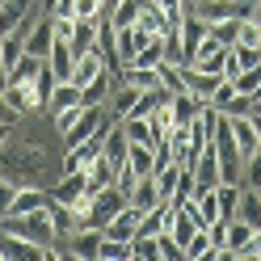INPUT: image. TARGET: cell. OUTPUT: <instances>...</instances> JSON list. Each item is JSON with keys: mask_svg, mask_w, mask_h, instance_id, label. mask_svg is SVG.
Listing matches in <instances>:
<instances>
[{"mask_svg": "<svg viewBox=\"0 0 261 261\" xmlns=\"http://www.w3.org/2000/svg\"><path fill=\"white\" fill-rule=\"evenodd\" d=\"M0 232H13V236L30 240V244H38V249H46V244L59 240V232L51 227V215H46V211H30V215H5V219H0Z\"/></svg>", "mask_w": 261, "mask_h": 261, "instance_id": "obj_1", "label": "cell"}, {"mask_svg": "<svg viewBox=\"0 0 261 261\" xmlns=\"http://www.w3.org/2000/svg\"><path fill=\"white\" fill-rule=\"evenodd\" d=\"M101 227H72L63 240V249H68V261H97V249H101Z\"/></svg>", "mask_w": 261, "mask_h": 261, "instance_id": "obj_2", "label": "cell"}, {"mask_svg": "<svg viewBox=\"0 0 261 261\" xmlns=\"http://www.w3.org/2000/svg\"><path fill=\"white\" fill-rule=\"evenodd\" d=\"M190 173H194V181H198V190L219 186V156H215V143H202V148H198Z\"/></svg>", "mask_w": 261, "mask_h": 261, "instance_id": "obj_3", "label": "cell"}, {"mask_svg": "<svg viewBox=\"0 0 261 261\" xmlns=\"http://www.w3.org/2000/svg\"><path fill=\"white\" fill-rule=\"evenodd\" d=\"M51 42H55V21L42 13V17L25 30V51L38 55V59H46V55H51Z\"/></svg>", "mask_w": 261, "mask_h": 261, "instance_id": "obj_4", "label": "cell"}, {"mask_svg": "<svg viewBox=\"0 0 261 261\" xmlns=\"http://www.w3.org/2000/svg\"><path fill=\"white\" fill-rule=\"evenodd\" d=\"M46 206H51V190H38V186H17L9 215H30V211H46ZM0 219H5V215H0Z\"/></svg>", "mask_w": 261, "mask_h": 261, "instance_id": "obj_5", "label": "cell"}, {"mask_svg": "<svg viewBox=\"0 0 261 261\" xmlns=\"http://www.w3.org/2000/svg\"><path fill=\"white\" fill-rule=\"evenodd\" d=\"M0 261H42V249L13 232H0Z\"/></svg>", "mask_w": 261, "mask_h": 261, "instance_id": "obj_6", "label": "cell"}, {"mask_svg": "<svg viewBox=\"0 0 261 261\" xmlns=\"http://www.w3.org/2000/svg\"><path fill=\"white\" fill-rule=\"evenodd\" d=\"M106 68H110V63H106V55H101V51L93 46V51L76 55V63H72V85H80V89H85L89 80H93L97 72H106Z\"/></svg>", "mask_w": 261, "mask_h": 261, "instance_id": "obj_7", "label": "cell"}, {"mask_svg": "<svg viewBox=\"0 0 261 261\" xmlns=\"http://www.w3.org/2000/svg\"><path fill=\"white\" fill-rule=\"evenodd\" d=\"M139 215H143V211L126 202L118 215H114V219L101 227V232H106V236H114V240H135V223H139Z\"/></svg>", "mask_w": 261, "mask_h": 261, "instance_id": "obj_8", "label": "cell"}, {"mask_svg": "<svg viewBox=\"0 0 261 261\" xmlns=\"http://www.w3.org/2000/svg\"><path fill=\"white\" fill-rule=\"evenodd\" d=\"M190 206H194V219H198V227H211V223L219 219V198H215V186H211V190H194Z\"/></svg>", "mask_w": 261, "mask_h": 261, "instance_id": "obj_9", "label": "cell"}, {"mask_svg": "<svg viewBox=\"0 0 261 261\" xmlns=\"http://www.w3.org/2000/svg\"><path fill=\"white\" fill-rule=\"evenodd\" d=\"M227 122H232V139H236V148H240V160H244V156H253V152L261 148V135L253 130L249 114H240V118H227Z\"/></svg>", "mask_w": 261, "mask_h": 261, "instance_id": "obj_10", "label": "cell"}, {"mask_svg": "<svg viewBox=\"0 0 261 261\" xmlns=\"http://www.w3.org/2000/svg\"><path fill=\"white\" fill-rule=\"evenodd\" d=\"M72 63H76V51H72V42L55 38V42H51V55H46V68H51L59 80H72Z\"/></svg>", "mask_w": 261, "mask_h": 261, "instance_id": "obj_11", "label": "cell"}, {"mask_svg": "<svg viewBox=\"0 0 261 261\" xmlns=\"http://www.w3.org/2000/svg\"><path fill=\"white\" fill-rule=\"evenodd\" d=\"M186 261H219V249H215V240H211L206 227H198L186 240Z\"/></svg>", "mask_w": 261, "mask_h": 261, "instance_id": "obj_12", "label": "cell"}, {"mask_svg": "<svg viewBox=\"0 0 261 261\" xmlns=\"http://www.w3.org/2000/svg\"><path fill=\"white\" fill-rule=\"evenodd\" d=\"M122 165L135 173V177H152V169H156V156H152V143H130L126 148V160Z\"/></svg>", "mask_w": 261, "mask_h": 261, "instance_id": "obj_13", "label": "cell"}, {"mask_svg": "<svg viewBox=\"0 0 261 261\" xmlns=\"http://www.w3.org/2000/svg\"><path fill=\"white\" fill-rule=\"evenodd\" d=\"M122 85H130V89H156L160 85V68H143V63H126L122 68Z\"/></svg>", "mask_w": 261, "mask_h": 261, "instance_id": "obj_14", "label": "cell"}, {"mask_svg": "<svg viewBox=\"0 0 261 261\" xmlns=\"http://www.w3.org/2000/svg\"><path fill=\"white\" fill-rule=\"evenodd\" d=\"M68 106H85L80 101V85H72V80H59V85L51 89V101H46V114H59Z\"/></svg>", "mask_w": 261, "mask_h": 261, "instance_id": "obj_15", "label": "cell"}, {"mask_svg": "<svg viewBox=\"0 0 261 261\" xmlns=\"http://www.w3.org/2000/svg\"><path fill=\"white\" fill-rule=\"evenodd\" d=\"M236 219H244L249 227H257L261 232V190H240V206H236Z\"/></svg>", "mask_w": 261, "mask_h": 261, "instance_id": "obj_16", "label": "cell"}, {"mask_svg": "<svg viewBox=\"0 0 261 261\" xmlns=\"http://www.w3.org/2000/svg\"><path fill=\"white\" fill-rule=\"evenodd\" d=\"M85 177H89V194H97V190L114 186V165H110L106 156H93L89 165H85Z\"/></svg>", "mask_w": 261, "mask_h": 261, "instance_id": "obj_17", "label": "cell"}, {"mask_svg": "<svg viewBox=\"0 0 261 261\" xmlns=\"http://www.w3.org/2000/svg\"><path fill=\"white\" fill-rule=\"evenodd\" d=\"M240 181H219L215 186V198H219V219H236V206H240Z\"/></svg>", "mask_w": 261, "mask_h": 261, "instance_id": "obj_18", "label": "cell"}, {"mask_svg": "<svg viewBox=\"0 0 261 261\" xmlns=\"http://www.w3.org/2000/svg\"><path fill=\"white\" fill-rule=\"evenodd\" d=\"M126 148H130V139L122 135V126H118V122H114V126H110V135H106V148H101V156L110 160V165H114V169H118V165H122V160H126Z\"/></svg>", "mask_w": 261, "mask_h": 261, "instance_id": "obj_19", "label": "cell"}, {"mask_svg": "<svg viewBox=\"0 0 261 261\" xmlns=\"http://www.w3.org/2000/svg\"><path fill=\"white\" fill-rule=\"evenodd\" d=\"M130 206H139V211H152L156 202H160V190H156V177H139L135 181V190H130V198H126Z\"/></svg>", "mask_w": 261, "mask_h": 261, "instance_id": "obj_20", "label": "cell"}, {"mask_svg": "<svg viewBox=\"0 0 261 261\" xmlns=\"http://www.w3.org/2000/svg\"><path fill=\"white\" fill-rule=\"evenodd\" d=\"M97 261H135V249H130V240H114V236H101V249H97Z\"/></svg>", "mask_w": 261, "mask_h": 261, "instance_id": "obj_21", "label": "cell"}, {"mask_svg": "<svg viewBox=\"0 0 261 261\" xmlns=\"http://www.w3.org/2000/svg\"><path fill=\"white\" fill-rule=\"evenodd\" d=\"M42 63H46V59H38V55H30V51H25V55L9 68V80H13V85H25V80H34V76L42 72Z\"/></svg>", "mask_w": 261, "mask_h": 261, "instance_id": "obj_22", "label": "cell"}, {"mask_svg": "<svg viewBox=\"0 0 261 261\" xmlns=\"http://www.w3.org/2000/svg\"><path fill=\"white\" fill-rule=\"evenodd\" d=\"M152 177H156L160 198H173V194H177V181H181V165H177V160H173V165H160Z\"/></svg>", "mask_w": 261, "mask_h": 261, "instance_id": "obj_23", "label": "cell"}, {"mask_svg": "<svg viewBox=\"0 0 261 261\" xmlns=\"http://www.w3.org/2000/svg\"><path fill=\"white\" fill-rule=\"evenodd\" d=\"M139 9H143V0H118L106 17L118 25V30H126V25H135V17H139Z\"/></svg>", "mask_w": 261, "mask_h": 261, "instance_id": "obj_24", "label": "cell"}, {"mask_svg": "<svg viewBox=\"0 0 261 261\" xmlns=\"http://www.w3.org/2000/svg\"><path fill=\"white\" fill-rule=\"evenodd\" d=\"M118 126H122V135H126L130 143H152V126H148V118L126 114V118H118Z\"/></svg>", "mask_w": 261, "mask_h": 261, "instance_id": "obj_25", "label": "cell"}, {"mask_svg": "<svg viewBox=\"0 0 261 261\" xmlns=\"http://www.w3.org/2000/svg\"><path fill=\"white\" fill-rule=\"evenodd\" d=\"M240 21H244V17H223V21H211V38H215V42H223V46H236V38H240Z\"/></svg>", "mask_w": 261, "mask_h": 261, "instance_id": "obj_26", "label": "cell"}, {"mask_svg": "<svg viewBox=\"0 0 261 261\" xmlns=\"http://www.w3.org/2000/svg\"><path fill=\"white\" fill-rule=\"evenodd\" d=\"M253 232H257V227H249L244 219H227V253H232V261H236V249H240V244H249Z\"/></svg>", "mask_w": 261, "mask_h": 261, "instance_id": "obj_27", "label": "cell"}, {"mask_svg": "<svg viewBox=\"0 0 261 261\" xmlns=\"http://www.w3.org/2000/svg\"><path fill=\"white\" fill-rule=\"evenodd\" d=\"M232 89H236V93H244V97H257V89H261V63L244 68V72L232 80Z\"/></svg>", "mask_w": 261, "mask_h": 261, "instance_id": "obj_28", "label": "cell"}, {"mask_svg": "<svg viewBox=\"0 0 261 261\" xmlns=\"http://www.w3.org/2000/svg\"><path fill=\"white\" fill-rule=\"evenodd\" d=\"M135 97H139V89H130V85H118V89H114V97H110V110H114V118H122V114H130V106H135Z\"/></svg>", "mask_w": 261, "mask_h": 261, "instance_id": "obj_29", "label": "cell"}, {"mask_svg": "<svg viewBox=\"0 0 261 261\" xmlns=\"http://www.w3.org/2000/svg\"><path fill=\"white\" fill-rule=\"evenodd\" d=\"M240 186L249 190H261V148L253 156H244V169H240Z\"/></svg>", "mask_w": 261, "mask_h": 261, "instance_id": "obj_30", "label": "cell"}, {"mask_svg": "<svg viewBox=\"0 0 261 261\" xmlns=\"http://www.w3.org/2000/svg\"><path fill=\"white\" fill-rule=\"evenodd\" d=\"M236 46H261V21H257V17H244V21H240Z\"/></svg>", "mask_w": 261, "mask_h": 261, "instance_id": "obj_31", "label": "cell"}, {"mask_svg": "<svg viewBox=\"0 0 261 261\" xmlns=\"http://www.w3.org/2000/svg\"><path fill=\"white\" fill-rule=\"evenodd\" d=\"M80 110H85V106H68V110L51 114V122H55V130H59V135H68V130H72V122L80 118Z\"/></svg>", "mask_w": 261, "mask_h": 261, "instance_id": "obj_32", "label": "cell"}, {"mask_svg": "<svg viewBox=\"0 0 261 261\" xmlns=\"http://www.w3.org/2000/svg\"><path fill=\"white\" fill-rule=\"evenodd\" d=\"M236 261H261V232H253L249 244H240V249H236Z\"/></svg>", "mask_w": 261, "mask_h": 261, "instance_id": "obj_33", "label": "cell"}, {"mask_svg": "<svg viewBox=\"0 0 261 261\" xmlns=\"http://www.w3.org/2000/svg\"><path fill=\"white\" fill-rule=\"evenodd\" d=\"M249 110H253V97H244V93H236L232 101H227V110H223V114H227V118H240V114H249Z\"/></svg>", "mask_w": 261, "mask_h": 261, "instance_id": "obj_34", "label": "cell"}, {"mask_svg": "<svg viewBox=\"0 0 261 261\" xmlns=\"http://www.w3.org/2000/svg\"><path fill=\"white\" fill-rule=\"evenodd\" d=\"M17 118H21V114H17V110L9 106V97H5V93H0V122H9V126H13Z\"/></svg>", "mask_w": 261, "mask_h": 261, "instance_id": "obj_35", "label": "cell"}, {"mask_svg": "<svg viewBox=\"0 0 261 261\" xmlns=\"http://www.w3.org/2000/svg\"><path fill=\"white\" fill-rule=\"evenodd\" d=\"M249 122H253V130H257V135H261V110H257V106L249 110Z\"/></svg>", "mask_w": 261, "mask_h": 261, "instance_id": "obj_36", "label": "cell"}, {"mask_svg": "<svg viewBox=\"0 0 261 261\" xmlns=\"http://www.w3.org/2000/svg\"><path fill=\"white\" fill-rule=\"evenodd\" d=\"M9 85H13V80H9V68L0 63V93H9Z\"/></svg>", "mask_w": 261, "mask_h": 261, "instance_id": "obj_37", "label": "cell"}, {"mask_svg": "<svg viewBox=\"0 0 261 261\" xmlns=\"http://www.w3.org/2000/svg\"><path fill=\"white\" fill-rule=\"evenodd\" d=\"M9 135H13V126H9V122H0V148L9 143Z\"/></svg>", "mask_w": 261, "mask_h": 261, "instance_id": "obj_38", "label": "cell"}, {"mask_svg": "<svg viewBox=\"0 0 261 261\" xmlns=\"http://www.w3.org/2000/svg\"><path fill=\"white\" fill-rule=\"evenodd\" d=\"M232 5H240V9H244V13L253 17V5H257V0H232Z\"/></svg>", "mask_w": 261, "mask_h": 261, "instance_id": "obj_39", "label": "cell"}, {"mask_svg": "<svg viewBox=\"0 0 261 261\" xmlns=\"http://www.w3.org/2000/svg\"><path fill=\"white\" fill-rule=\"evenodd\" d=\"M194 5H198V0H181V9H186V13H190V9H194Z\"/></svg>", "mask_w": 261, "mask_h": 261, "instance_id": "obj_40", "label": "cell"}, {"mask_svg": "<svg viewBox=\"0 0 261 261\" xmlns=\"http://www.w3.org/2000/svg\"><path fill=\"white\" fill-rule=\"evenodd\" d=\"M0 42H5V34H0Z\"/></svg>", "mask_w": 261, "mask_h": 261, "instance_id": "obj_41", "label": "cell"}]
</instances>
